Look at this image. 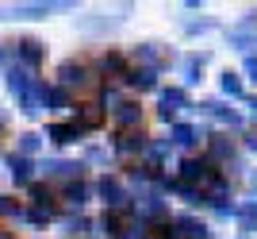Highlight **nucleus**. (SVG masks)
<instances>
[{
  "label": "nucleus",
  "instance_id": "1",
  "mask_svg": "<svg viewBox=\"0 0 257 239\" xmlns=\"http://www.w3.org/2000/svg\"><path fill=\"white\" fill-rule=\"evenodd\" d=\"M223 89H227V93H238V77L227 74V77H223Z\"/></svg>",
  "mask_w": 257,
  "mask_h": 239
}]
</instances>
